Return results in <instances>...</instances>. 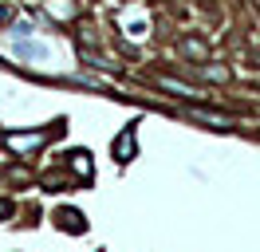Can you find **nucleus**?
I'll use <instances>...</instances> for the list:
<instances>
[{
	"instance_id": "f257e3e1",
	"label": "nucleus",
	"mask_w": 260,
	"mask_h": 252,
	"mask_svg": "<svg viewBox=\"0 0 260 252\" xmlns=\"http://www.w3.org/2000/svg\"><path fill=\"white\" fill-rule=\"evenodd\" d=\"M59 134H63V122L48 126V130H36V134H8V146L20 150V154H32L36 146H44L48 138H59Z\"/></svg>"
},
{
	"instance_id": "7ed1b4c3",
	"label": "nucleus",
	"mask_w": 260,
	"mask_h": 252,
	"mask_svg": "<svg viewBox=\"0 0 260 252\" xmlns=\"http://www.w3.org/2000/svg\"><path fill=\"white\" fill-rule=\"evenodd\" d=\"M55 220H59V229H67V233H83V229H87V217L75 213V209H59Z\"/></svg>"
},
{
	"instance_id": "20e7f679",
	"label": "nucleus",
	"mask_w": 260,
	"mask_h": 252,
	"mask_svg": "<svg viewBox=\"0 0 260 252\" xmlns=\"http://www.w3.org/2000/svg\"><path fill=\"white\" fill-rule=\"evenodd\" d=\"M158 87H166V91L181 94V99H201V91H197L193 83H178V79H158Z\"/></svg>"
},
{
	"instance_id": "39448f33",
	"label": "nucleus",
	"mask_w": 260,
	"mask_h": 252,
	"mask_svg": "<svg viewBox=\"0 0 260 252\" xmlns=\"http://www.w3.org/2000/svg\"><path fill=\"white\" fill-rule=\"evenodd\" d=\"M193 118H201V122H213V126H221V130L237 126V118H233V114H217V110H193Z\"/></svg>"
},
{
	"instance_id": "6e6552de",
	"label": "nucleus",
	"mask_w": 260,
	"mask_h": 252,
	"mask_svg": "<svg viewBox=\"0 0 260 252\" xmlns=\"http://www.w3.org/2000/svg\"><path fill=\"white\" fill-rule=\"evenodd\" d=\"M4 217H12V205H8V201H0V220H4Z\"/></svg>"
},
{
	"instance_id": "423d86ee",
	"label": "nucleus",
	"mask_w": 260,
	"mask_h": 252,
	"mask_svg": "<svg viewBox=\"0 0 260 252\" xmlns=\"http://www.w3.org/2000/svg\"><path fill=\"white\" fill-rule=\"evenodd\" d=\"M16 51L24 59H44V55H48V47H40V44H16Z\"/></svg>"
},
{
	"instance_id": "0eeeda50",
	"label": "nucleus",
	"mask_w": 260,
	"mask_h": 252,
	"mask_svg": "<svg viewBox=\"0 0 260 252\" xmlns=\"http://www.w3.org/2000/svg\"><path fill=\"white\" fill-rule=\"evenodd\" d=\"M181 47H185L189 55H205V47H201V44H193V40H185V44H181Z\"/></svg>"
},
{
	"instance_id": "f03ea898",
	"label": "nucleus",
	"mask_w": 260,
	"mask_h": 252,
	"mask_svg": "<svg viewBox=\"0 0 260 252\" xmlns=\"http://www.w3.org/2000/svg\"><path fill=\"white\" fill-rule=\"evenodd\" d=\"M134 138H138L134 126H126V130L114 138V158H118V162H130V158H134Z\"/></svg>"
}]
</instances>
